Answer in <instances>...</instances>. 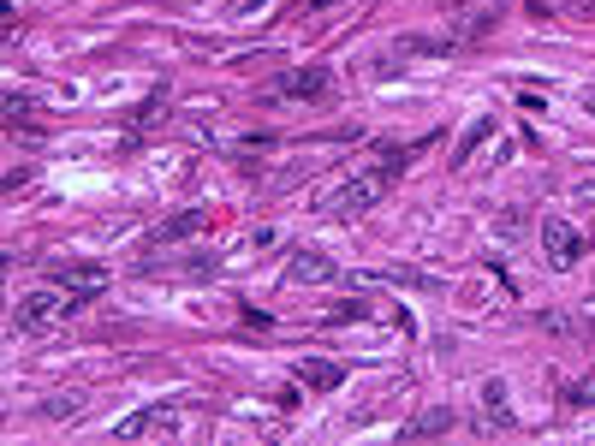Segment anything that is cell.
<instances>
[{
	"label": "cell",
	"instance_id": "1",
	"mask_svg": "<svg viewBox=\"0 0 595 446\" xmlns=\"http://www.w3.org/2000/svg\"><path fill=\"white\" fill-rule=\"evenodd\" d=\"M417 149H429V137H423ZM417 149H411V143H381V149H375V161H363L357 173H346L334 191H316V215H334V221H346V215L375 209V203L387 197V185L405 173V161H411Z\"/></svg>",
	"mask_w": 595,
	"mask_h": 446
},
{
	"label": "cell",
	"instance_id": "2",
	"mask_svg": "<svg viewBox=\"0 0 595 446\" xmlns=\"http://www.w3.org/2000/svg\"><path fill=\"white\" fill-rule=\"evenodd\" d=\"M78 310V298H66V286H30L24 298H18V310H12V322L18 328H30V334H42V328H54L60 316H72Z\"/></svg>",
	"mask_w": 595,
	"mask_h": 446
},
{
	"label": "cell",
	"instance_id": "3",
	"mask_svg": "<svg viewBox=\"0 0 595 446\" xmlns=\"http://www.w3.org/2000/svg\"><path fill=\"white\" fill-rule=\"evenodd\" d=\"M542 256H548V268H578L584 256H590V232L578 221H566V215H548L542 221Z\"/></svg>",
	"mask_w": 595,
	"mask_h": 446
},
{
	"label": "cell",
	"instance_id": "4",
	"mask_svg": "<svg viewBox=\"0 0 595 446\" xmlns=\"http://www.w3.org/2000/svg\"><path fill=\"white\" fill-rule=\"evenodd\" d=\"M179 423H185V411L167 399V405H149V411H131V417H119L114 435H119V441H149V435H179Z\"/></svg>",
	"mask_w": 595,
	"mask_h": 446
},
{
	"label": "cell",
	"instance_id": "5",
	"mask_svg": "<svg viewBox=\"0 0 595 446\" xmlns=\"http://www.w3.org/2000/svg\"><path fill=\"white\" fill-rule=\"evenodd\" d=\"M334 90L328 66H292L286 78H274V102H322Z\"/></svg>",
	"mask_w": 595,
	"mask_h": 446
},
{
	"label": "cell",
	"instance_id": "6",
	"mask_svg": "<svg viewBox=\"0 0 595 446\" xmlns=\"http://www.w3.org/2000/svg\"><path fill=\"white\" fill-rule=\"evenodd\" d=\"M286 274H292L298 286H334V280H340V262H334L328 250L298 244V250H292V262H286Z\"/></svg>",
	"mask_w": 595,
	"mask_h": 446
},
{
	"label": "cell",
	"instance_id": "7",
	"mask_svg": "<svg viewBox=\"0 0 595 446\" xmlns=\"http://www.w3.org/2000/svg\"><path fill=\"white\" fill-rule=\"evenodd\" d=\"M60 286H66L78 304H84V298H102V292H108V268H96V262H84V268L66 262V268H60Z\"/></svg>",
	"mask_w": 595,
	"mask_h": 446
},
{
	"label": "cell",
	"instance_id": "8",
	"mask_svg": "<svg viewBox=\"0 0 595 446\" xmlns=\"http://www.w3.org/2000/svg\"><path fill=\"white\" fill-rule=\"evenodd\" d=\"M447 429H459V411H453V405H429V411H417L399 435H405V441H435V435H447Z\"/></svg>",
	"mask_w": 595,
	"mask_h": 446
},
{
	"label": "cell",
	"instance_id": "9",
	"mask_svg": "<svg viewBox=\"0 0 595 446\" xmlns=\"http://www.w3.org/2000/svg\"><path fill=\"white\" fill-rule=\"evenodd\" d=\"M298 381H304V387H316V393H334V387L346 381V369H340V363H328V357H304V363H298Z\"/></svg>",
	"mask_w": 595,
	"mask_h": 446
},
{
	"label": "cell",
	"instance_id": "10",
	"mask_svg": "<svg viewBox=\"0 0 595 446\" xmlns=\"http://www.w3.org/2000/svg\"><path fill=\"white\" fill-rule=\"evenodd\" d=\"M482 417H488L494 429H506V423H512V399H506V381H488V387H482Z\"/></svg>",
	"mask_w": 595,
	"mask_h": 446
},
{
	"label": "cell",
	"instance_id": "11",
	"mask_svg": "<svg viewBox=\"0 0 595 446\" xmlns=\"http://www.w3.org/2000/svg\"><path fill=\"white\" fill-rule=\"evenodd\" d=\"M482 137H494V113H482V119H476L471 131L459 137V149H453V161H459V167H465V161L476 155V143H482Z\"/></svg>",
	"mask_w": 595,
	"mask_h": 446
},
{
	"label": "cell",
	"instance_id": "12",
	"mask_svg": "<svg viewBox=\"0 0 595 446\" xmlns=\"http://www.w3.org/2000/svg\"><path fill=\"white\" fill-rule=\"evenodd\" d=\"M197 226H209V215H203V209H191V215H173V221H161V232H155V238H185V232H197Z\"/></svg>",
	"mask_w": 595,
	"mask_h": 446
},
{
	"label": "cell",
	"instance_id": "13",
	"mask_svg": "<svg viewBox=\"0 0 595 446\" xmlns=\"http://www.w3.org/2000/svg\"><path fill=\"white\" fill-rule=\"evenodd\" d=\"M72 411H84V393H54V399L42 405V417H48V423H60V417H72Z\"/></svg>",
	"mask_w": 595,
	"mask_h": 446
},
{
	"label": "cell",
	"instance_id": "14",
	"mask_svg": "<svg viewBox=\"0 0 595 446\" xmlns=\"http://www.w3.org/2000/svg\"><path fill=\"white\" fill-rule=\"evenodd\" d=\"M375 316V304H363V298H352V304H340L334 316H328V328H346V322H369Z\"/></svg>",
	"mask_w": 595,
	"mask_h": 446
},
{
	"label": "cell",
	"instance_id": "15",
	"mask_svg": "<svg viewBox=\"0 0 595 446\" xmlns=\"http://www.w3.org/2000/svg\"><path fill=\"white\" fill-rule=\"evenodd\" d=\"M453 42H435V36H405L399 42V54H447Z\"/></svg>",
	"mask_w": 595,
	"mask_h": 446
},
{
	"label": "cell",
	"instance_id": "16",
	"mask_svg": "<svg viewBox=\"0 0 595 446\" xmlns=\"http://www.w3.org/2000/svg\"><path fill=\"white\" fill-rule=\"evenodd\" d=\"M536 322H542V328H548V334H578V322H572V316H566V310H542V316H536Z\"/></svg>",
	"mask_w": 595,
	"mask_h": 446
},
{
	"label": "cell",
	"instance_id": "17",
	"mask_svg": "<svg viewBox=\"0 0 595 446\" xmlns=\"http://www.w3.org/2000/svg\"><path fill=\"white\" fill-rule=\"evenodd\" d=\"M6 119L24 125V119H30V96H6Z\"/></svg>",
	"mask_w": 595,
	"mask_h": 446
},
{
	"label": "cell",
	"instance_id": "18",
	"mask_svg": "<svg viewBox=\"0 0 595 446\" xmlns=\"http://www.w3.org/2000/svg\"><path fill=\"white\" fill-rule=\"evenodd\" d=\"M262 6H274V0H238V12H233V18H238V24H250V18H256Z\"/></svg>",
	"mask_w": 595,
	"mask_h": 446
},
{
	"label": "cell",
	"instance_id": "19",
	"mask_svg": "<svg viewBox=\"0 0 595 446\" xmlns=\"http://www.w3.org/2000/svg\"><path fill=\"white\" fill-rule=\"evenodd\" d=\"M566 12H595V0H566Z\"/></svg>",
	"mask_w": 595,
	"mask_h": 446
},
{
	"label": "cell",
	"instance_id": "20",
	"mask_svg": "<svg viewBox=\"0 0 595 446\" xmlns=\"http://www.w3.org/2000/svg\"><path fill=\"white\" fill-rule=\"evenodd\" d=\"M584 108H590V113H595V90H584Z\"/></svg>",
	"mask_w": 595,
	"mask_h": 446
},
{
	"label": "cell",
	"instance_id": "21",
	"mask_svg": "<svg viewBox=\"0 0 595 446\" xmlns=\"http://www.w3.org/2000/svg\"><path fill=\"white\" fill-rule=\"evenodd\" d=\"M322 6H334V0H310V12H322Z\"/></svg>",
	"mask_w": 595,
	"mask_h": 446
},
{
	"label": "cell",
	"instance_id": "22",
	"mask_svg": "<svg viewBox=\"0 0 595 446\" xmlns=\"http://www.w3.org/2000/svg\"><path fill=\"white\" fill-rule=\"evenodd\" d=\"M590 316H595V298H590Z\"/></svg>",
	"mask_w": 595,
	"mask_h": 446
}]
</instances>
